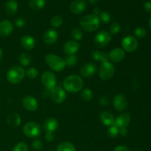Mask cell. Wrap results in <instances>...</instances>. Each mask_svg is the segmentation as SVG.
<instances>
[{
	"instance_id": "cell-1",
	"label": "cell",
	"mask_w": 151,
	"mask_h": 151,
	"mask_svg": "<svg viewBox=\"0 0 151 151\" xmlns=\"http://www.w3.org/2000/svg\"><path fill=\"white\" fill-rule=\"evenodd\" d=\"M83 81L81 77L72 75L65 78L63 85L64 90L70 93H76L83 89Z\"/></svg>"
},
{
	"instance_id": "cell-2",
	"label": "cell",
	"mask_w": 151,
	"mask_h": 151,
	"mask_svg": "<svg viewBox=\"0 0 151 151\" xmlns=\"http://www.w3.org/2000/svg\"><path fill=\"white\" fill-rule=\"evenodd\" d=\"M100 21L99 16L92 14H88L83 16L80 20V26L83 30L87 32H94L100 27Z\"/></svg>"
},
{
	"instance_id": "cell-3",
	"label": "cell",
	"mask_w": 151,
	"mask_h": 151,
	"mask_svg": "<svg viewBox=\"0 0 151 151\" xmlns=\"http://www.w3.org/2000/svg\"><path fill=\"white\" fill-rule=\"evenodd\" d=\"M45 62L49 67L55 72H61L66 67L64 59L54 54H48L45 57Z\"/></svg>"
},
{
	"instance_id": "cell-4",
	"label": "cell",
	"mask_w": 151,
	"mask_h": 151,
	"mask_svg": "<svg viewBox=\"0 0 151 151\" xmlns=\"http://www.w3.org/2000/svg\"><path fill=\"white\" fill-rule=\"evenodd\" d=\"M25 76V71L22 67L13 66L7 72V79L10 83L18 84L23 81Z\"/></svg>"
},
{
	"instance_id": "cell-5",
	"label": "cell",
	"mask_w": 151,
	"mask_h": 151,
	"mask_svg": "<svg viewBox=\"0 0 151 151\" xmlns=\"http://www.w3.org/2000/svg\"><path fill=\"white\" fill-rule=\"evenodd\" d=\"M114 66L109 61L102 63L99 69V78L103 81H109L114 75Z\"/></svg>"
},
{
	"instance_id": "cell-6",
	"label": "cell",
	"mask_w": 151,
	"mask_h": 151,
	"mask_svg": "<svg viewBox=\"0 0 151 151\" xmlns=\"http://www.w3.org/2000/svg\"><path fill=\"white\" fill-rule=\"evenodd\" d=\"M23 133L29 138H35L41 134V126L35 122H27L23 127Z\"/></svg>"
},
{
	"instance_id": "cell-7",
	"label": "cell",
	"mask_w": 151,
	"mask_h": 151,
	"mask_svg": "<svg viewBox=\"0 0 151 151\" xmlns=\"http://www.w3.org/2000/svg\"><path fill=\"white\" fill-rule=\"evenodd\" d=\"M111 41V35L109 32L105 30L99 31L94 38V43L97 47L103 48L109 45Z\"/></svg>"
},
{
	"instance_id": "cell-8",
	"label": "cell",
	"mask_w": 151,
	"mask_h": 151,
	"mask_svg": "<svg viewBox=\"0 0 151 151\" xmlns=\"http://www.w3.org/2000/svg\"><path fill=\"white\" fill-rule=\"evenodd\" d=\"M41 82L47 89L52 90L56 86L57 78L53 72L50 71H46L41 76Z\"/></svg>"
},
{
	"instance_id": "cell-9",
	"label": "cell",
	"mask_w": 151,
	"mask_h": 151,
	"mask_svg": "<svg viewBox=\"0 0 151 151\" xmlns=\"http://www.w3.org/2000/svg\"><path fill=\"white\" fill-rule=\"evenodd\" d=\"M139 43L135 37L128 35L125 37L122 41V47L124 51L128 52H133L138 48Z\"/></svg>"
},
{
	"instance_id": "cell-10",
	"label": "cell",
	"mask_w": 151,
	"mask_h": 151,
	"mask_svg": "<svg viewBox=\"0 0 151 151\" xmlns=\"http://www.w3.org/2000/svg\"><path fill=\"white\" fill-rule=\"evenodd\" d=\"M66 91L60 86H55L51 90V99L56 104H60L66 100Z\"/></svg>"
},
{
	"instance_id": "cell-11",
	"label": "cell",
	"mask_w": 151,
	"mask_h": 151,
	"mask_svg": "<svg viewBox=\"0 0 151 151\" xmlns=\"http://www.w3.org/2000/svg\"><path fill=\"white\" fill-rule=\"evenodd\" d=\"M128 105V99L124 94H118L113 98V106L116 110L122 111L127 109Z\"/></svg>"
},
{
	"instance_id": "cell-12",
	"label": "cell",
	"mask_w": 151,
	"mask_h": 151,
	"mask_svg": "<svg viewBox=\"0 0 151 151\" xmlns=\"http://www.w3.org/2000/svg\"><path fill=\"white\" fill-rule=\"evenodd\" d=\"M22 106L26 110L29 111H34L37 110L38 107V103L36 98L32 96H26L22 100Z\"/></svg>"
},
{
	"instance_id": "cell-13",
	"label": "cell",
	"mask_w": 151,
	"mask_h": 151,
	"mask_svg": "<svg viewBox=\"0 0 151 151\" xmlns=\"http://www.w3.org/2000/svg\"><path fill=\"white\" fill-rule=\"evenodd\" d=\"M108 55H109V60H111L114 63H119L125 58V52L122 49L114 48L111 50Z\"/></svg>"
},
{
	"instance_id": "cell-14",
	"label": "cell",
	"mask_w": 151,
	"mask_h": 151,
	"mask_svg": "<svg viewBox=\"0 0 151 151\" xmlns=\"http://www.w3.org/2000/svg\"><path fill=\"white\" fill-rule=\"evenodd\" d=\"M58 38V32L54 29H47L43 35V41L47 45H52Z\"/></svg>"
},
{
	"instance_id": "cell-15",
	"label": "cell",
	"mask_w": 151,
	"mask_h": 151,
	"mask_svg": "<svg viewBox=\"0 0 151 151\" xmlns=\"http://www.w3.org/2000/svg\"><path fill=\"white\" fill-rule=\"evenodd\" d=\"M131 122V115L128 113H122L116 117L115 119L114 124L119 129L126 128Z\"/></svg>"
},
{
	"instance_id": "cell-16",
	"label": "cell",
	"mask_w": 151,
	"mask_h": 151,
	"mask_svg": "<svg viewBox=\"0 0 151 151\" xmlns=\"http://www.w3.org/2000/svg\"><path fill=\"white\" fill-rule=\"evenodd\" d=\"M80 49V44L78 41H68L64 44L63 47V50L67 55H75L76 52Z\"/></svg>"
},
{
	"instance_id": "cell-17",
	"label": "cell",
	"mask_w": 151,
	"mask_h": 151,
	"mask_svg": "<svg viewBox=\"0 0 151 151\" xmlns=\"http://www.w3.org/2000/svg\"><path fill=\"white\" fill-rule=\"evenodd\" d=\"M86 8V1L85 0H74L70 4V10L74 14H80Z\"/></svg>"
},
{
	"instance_id": "cell-18",
	"label": "cell",
	"mask_w": 151,
	"mask_h": 151,
	"mask_svg": "<svg viewBox=\"0 0 151 151\" xmlns=\"http://www.w3.org/2000/svg\"><path fill=\"white\" fill-rule=\"evenodd\" d=\"M97 72V66L92 63H88L84 64L81 69V75L84 78H91Z\"/></svg>"
},
{
	"instance_id": "cell-19",
	"label": "cell",
	"mask_w": 151,
	"mask_h": 151,
	"mask_svg": "<svg viewBox=\"0 0 151 151\" xmlns=\"http://www.w3.org/2000/svg\"><path fill=\"white\" fill-rule=\"evenodd\" d=\"M13 31V24L8 20L0 22V37H7Z\"/></svg>"
},
{
	"instance_id": "cell-20",
	"label": "cell",
	"mask_w": 151,
	"mask_h": 151,
	"mask_svg": "<svg viewBox=\"0 0 151 151\" xmlns=\"http://www.w3.org/2000/svg\"><path fill=\"white\" fill-rule=\"evenodd\" d=\"M58 121L54 117H50L44 121V129L46 133H54L58 128Z\"/></svg>"
},
{
	"instance_id": "cell-21",
	"label": "cell",
	"mask_w": 151,
	"mask_h": 151,
	"mask_svg": "<svg viewBox=\"0 0 151 151\" xmlns=\"http://www.w3.org/2000/svg\"><path fill=\"white\" fill-rule=\"evenodd\" d=\"M20 44L24 49L27 50H31L35 48V40L33 37L29 35H25L21 38Z\"/></svg>"
},
{
	"instance_id": "cell-22",
	"label": "cell",
	"mask_w": 151,
	"mask_h": 151,
	"mask_svg": "<svg viewBox=\"0 0 151 151\" xmlns=\"http://www.w3.org/2000/svg\"><path fill=\"white\" fill-rule=\"evenodd\" d=\"M100 119L102 123L106 126H111L114 124V116L111 113L107 111H104L100 113Z\"/></svg>"
},
{
	"instance_id": "cell-23",
	"label": "cell",
	"mask_w": 151,
	"mask_h": 151,
	"mask_svg": "<svg viewBox=\"0 0 151 151\" xmlns=\"http://www.w3.org/2000/svg\"><path fill=\"white\" fill-rule=\"evenodd\" d=\"M21 119L20 116L16 113H13L9 115L6 119V122L9 126L11 128H17L21 125Z\"/></svg>"
},
{
	"instance_id": "cell-24",
	"label": "cell",
	"mask_w": 151,
	"mask_h": 151,
	"mask_svg": "<svg viewBox=\"0 0 151 151\" xmlns=\"http://www.w3.org/2000/svg\"><path fill=\"white\" fill-rule=\"evenodd\" d=\"M18 3L15 0H8L6 2L5 6H4V10L5 13L8 16H13L16 14L18 10Z\"/></svg>"
},
{
	"instance_id": "cell-25",
	"label": "cell",
	"mask_w": 151,
	"mask_h": 151,
	"mask_svg": "<svg viewBox=\"0 0 151 151\" xmlns=\"http://www.w3.org/2000/svg\"><path fill=\"white\" fill-rule=\"evenodd\" d=\"M91 56L93 58L97 61H100L102 63L106 61H109V55L107 53L98 50H94L91 52Z\"/></svg>"
},
{
	"instance_id": "cell-26",
	"label": "cell",
	"mask_w": 151,
	"mask_h": 151,
	"mask_svg": "<svg viewBox=\"0 0 151 151\" xmlns=\"http://www.w3.org/2000/svg\"><path fill=\"white\" fill-rule=\"evenodd\" d=\"M19 63L21 65L23 66H28L30 65L31 62H32V58L29 55V54L27 52H22L19 55Z\"/></svg>"
},
{
	"instance_id": "cell-27",
	"label": "cell",
	"mask_w": 151,
	"mask_h": 151,
	"mask_svg": "<svg viewBox=\"0 0 151 151\" xmlns=\"http://www.w3.org/2000/svg\"><path fill=\"white\" fill-rule=\"evenodd\" d=\"M56 151H76L75 147L69 142H63L58 146Z\"/></svg>"
},
{
	"instance_id": "cell-28",
	"label": "cell",
	"mask_w": 151,
	"mask_h": 151,
	"mask_svg": "<svg viewBox=\"0 0 151 151\" xmlns=\"http://www.w3.org/2000/svg\"><path fill=\"white\" fill-rule=\"evenodd\" d=\"M45 5V0H29V6L32 10H39Z\"/></svg>"
},
{
	"instance_id": "cell-29",
	"label": "cell",
	"mask_w": 151,
	"mask_h": 151,
	"mask_svg": "<svg viewBox=\"0 0 151 151\" xmlns=\"http://www.w3.org/2000/svg\"><path fill=\"white\" fill-rule=\"evenodd\" d=\"M66 66H75L78 62V58L76 55H69L64 59Z\"/></svg>"
},
{
	"instance_id": "cell-30",
	"label": "cell",
	"mask_w": 151,
	"mask_h": 151,
	"mask_svg": "<svg viewBox=\"0 0 151 151\" xmlns=\"http://www.w3.org/2000/svg\"><path fill=\"white\" fill-rule=\"evenodd\" d=\"M81 97L84 101H90L93 98V92L89 88H84L81 91Z\"/></svg>"
},
{
	"instance_id": "cell-31",
	"label": "cell",
	"mask_w": 151,
	"mask_h": 151,
	"mask_svg": "<svg viewBox=\"0 0 151 151\" xmlns=\"http://www.w3.org/2000/svg\"><path fill=\"white\" fill-rule=\"evenodd\" d=\"M63 24V19L60 16H55L50 20V24L52 27L56 28L59 27Z\"/></svg>"
},
{
	"instance_id": "cell-32",
	"label": "cell",
	"mask_w": 151,
	"mask_h": 151,
	"mask_svg": "<svg viewBox=\"0 0 151 151\" xmlns=\"http://www.w3.org/2000/svg\"><path fill=\"white\" fill-rule=\"evenodd\" d=\"M71 34H72V38H74V41H81L83 38V32L80 28H73Z\"/></svg>"
},
{
	"instance_id": "cell-33",
	"label": "cell",
	"mask_w": 151,
	"mask_h": 151,
	"mask_svg": "<svg viewBox=\"0 0 151 151\" xmlns=\"http://www.w3.org/2000/svg\"><path fill=\"white\" fill-rule=\"evenodd\" d=\"M119 129L115 125L109 126L107 131L108 135H109V137H111V138H115V137H116L118 136V134H119Z\"/></svg>"
},
{
	"instance_id": "cell-34",
	"label": "cell",
	"mask_w": 151,
	"mask_h": 151,
	"mask_svg": "<svg viewBox=\"0 0 151 151\" xmlns=\"http://www.w3.org/2000/svg\"><path fill=\"white\" fill-rule=\"evenodd\" d=\"M25 75H26V76L28 78H29V79H35V78H36L37 77H38V71L36 68L31 67L27 70V72H25Z\"/></svg>"
},
{
	"instance_id": "cell-35",
	"label": "cell",
	"mask_w": 151,
	"mask_h": 151,
	"mask_svg": "<svg viewBox=\"0 0 151 151\" xmlns=\"http://www.w3.org/2000/svg\"><path fill=\"white\" fill-rule=\"evenodd\" d=\"M120 25L117 22H114L111 24L110 28H109V30L110 32L109 33L112 34V35H116V34L119 33V32L120 31Z\"/></svg>"
},
{
	"instance_id": "cell-36",
	"label": "cell",
	"mask_w": 151,
	"mask_h": 151,
	"mask_svg": "<svg viewBox=\"0 0 151 151\" xmlns=\"http://www.w3.org/2000/svg\"><path fill=\"white\" fill-rule=\"evenodd\" d=\"M13 151H28V146L25 142H21L14 146Z\"/></svg>"
},
{
	"instance_id": "cell-37",
	"label": "cell",
	"mask_w": 151,
	"mask_h": 151,
	"mask_svg": "<svg viewBox=\"0 0 151 151\" xmlns=\"http://www.w3.org/2000/svg\"><path fill=\"white\" fill-rule=\"evenodd\" d=\"M99 19H100V21H101L103 23L108 24L109 23V22H110L111 20V16L108 12L103 11L100 13Z\"/></svg>"
},
{
	"instance_id": "cell-38",
	"label": "cell",
	"mask_w": 151,
	"mask_h": 151,
	"mask_svg": "<svg viewBox=\"0 0 151 151\" xmlns=\"http://www.w3.org/2000/svg\"><path fill=\"white\" fill-rule=\"evenodd\" d=\"M134 34L139 38H144L147 35V31L143 27H137L134 30Z\"/></svg>"
},
{
	"instance_id": "cell-39",
	"label": "cell",
	"mask_w": 151,
	"mask_h": 151,
	"mask_svg": "<svg viewBox=\"0 0 151 151\" xmlns=\"http://www.w3.org/2000/svg\"><path fill=\"white\" fill-rule=\"evenodd\" d=\"M32 147L34 150L39 151L41 150L43 148V143L41 140L39 139H35L32 142Z\"/></svg>"
},
{
	"instance_id": "cell-40",
	"label": "cell",
	"mask_w": 151,
	"mask_h": 151,
	"mask_svg": "<svg viewBox=\"0 0 151 151\" xmlns=\"http://www.w3.org/2000/svg\"><path fill=\"white\" fill-rule=\"evenodd\" d=\"M25 24H26V21L24 19H22V18H19V19H16V21H15V24L19 28L23 27L25 25Z\"/></svg>"
},
{
	"instance_id": "cell-41",
	"label": "cell",
	"mask_w": 151,
	"mask_h": 151,
	"mask_svg": "<svg viewBox=\"0 0 151 151\" xmlns=\"http://www.w3.org/2000/svg\"><path fill=\"white\" fill-rule=\"evenodd\" d=\"M99 103H100V104L102 106H108L109 103V98H108L106 96H103V97H100V100H99Z\"/></svg>"
},
{
	"instance_id": "cell-42",
	"label": "cell",
	"mask_w": 151,
	"mask_h": 151,
	"mask_svg": "<svg viewBox=\"0 0 151 151\" xmlns=\"http://www.w3.org/2000/svg\"><path fill=\"white\" fill-rule=\"evenodd\" d=\"M114 151H131L127 146L125 145H118L114 148Z\"/></svg>"
},
{
	"instance_id": "cell-43",
	"label": "cell",
	"mask_w": 151,
	"mask_h": 151,
	"mask_svg": "<svg viewBox=\"0 0 151 151\" xmlns=\"http://www.w3.org/2000/svg\"><path fill=\"white\" fill-rule=\"evenodd\" d=\"M45 139L47 142H52L55 139V136L53 133H47L45 135Z\"/></svg>"
},
{
	"instance_id": "cell-44",
	"label": "cell",
	"mask_w": 151,
	"mask_h": 151,
	"mask_svg": "<svg viewBox=\"0 0 151 151\" xmlns=\"http://www.w3.org/2000/svg\"><path fill=\"white\" fill-rule=\"evenodd\" d=\"M144 9L147 13H151V1H147L144 4Z\"/></svg>"
},
{
	"instance_id": "cell-45",
	"label": "cell",
	"mask_w": 151,
	"mask_h": 151,
	"mask_svg": "<svg viewBox=\"0 0 151 151\" xmlns=\"http://www.w3.org/2000/svg\"><path fill=\"white\" fill-rule=\"evenodd\" d=\"M119 134L121 136H122V137H125L127 135V134H128V131L126 130V128H121V129H119Z\"/></svg>"
},
{
	"instance_id": "cell-46",
	"label": "cell",
	"mask_w": 151,
	"mask_h": 151,
	"mask_svg": "<svg viewBox=\"0 0 151 151\" xmlns=\"http://www.w3.org/2000/svg\"><path fill=\"white\" fill-rule=\"evenodd\" d=\"M100 9L99 8V7H95V8L94 9V10H93V14L95 15V16H98L100 14Z\"/></svg>"
},
{
	"instance_id": "cell-47",
	"label": "cell",
	"mask_w": 151,
	"mask_h": 151,
	"mask_svg": "<svg viewBox=\"0 0 151 151\" xmlns=\"http://www.w3.org/2000/svg\"><path fill=\"white\" fill-rule=\"evenodd\" d=\"M99 1H100V0H88V1H89V3L91 4H97V3L99 2Z\"/></svg>"
},
{
	"instance_id": "cell-48",
	"label": "cell",
	"mask_w": 151,
	"mask_h": 151,
	"mask_svg": "<svg viewBox=\"0 0 151 151\" xmlns=\"http://www.w3.org/2000/svg\"><path fill=\"white\" fill-rule=\"evenodd\" d=\"M2 56H3V52H2V50H1V48H0V60H1V58H2Z\"/></svg>"
},
{
	"instance_id": "cell-49",
	"label": "cell",
	"mask_w": 151,
	"mask_h": 151,
	"mask_svg": "<svg viewBox=\"0 0 151 151\" xmlns=\"http://www.w3.org/2000/svg\"><path fill=\"white\" fill-rule=\"evenodd\" d=\"M149 27H150L151 29V16H150V19H149Z\"/></svg>"
},
{
	"instance_id": "cell-50",
	"label": "cell",
	"mask_w": 151,
	"mask_h": 151,
	"mask_svg": "<svg viewBox=\"0 0 151 151\" xmlns=\"http://www.w3.org/2000/svg\"><path fill=\"white\" fill-rule=\"evenodd\" d=\"M50 151H54V150H50Z\"/></svg>"
},
{
	"instance_id": "cell-51",
	"label": "cell",
	"mask_w": 151,
	"mask_h": 151,
	"mask_svg": "<svg viewBox=\"0 0 151 151\" xmlns=\"http://www.w3.org/2000/svg\"><path fill=\"white\" fill-rule=\"evenodd\" d=\"M0 81H1V79H0Z\"/></svg>"
}]
</instances>
